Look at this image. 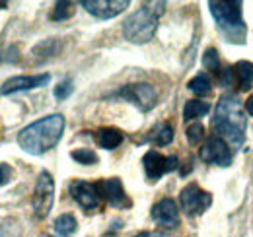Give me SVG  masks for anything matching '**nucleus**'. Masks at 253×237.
Here are the masks:
<instances>
[{"label": "nucleus", "instance_id": "f257e3e1", "mask_svg": "<svg viewBox=\"0 0 253 237\" xmlns=\"http://www.w3.org/2000/svg\"><path fill=\"white\" fill-rule=\"evenodd\" d=\"M64 130V117L63 115H49L45 118H39L32 124H28L20 134H18V144L20 148L32 156H41L49 150H53Z\"/></svg>", "mask_w": 253, "mask_h": 237}, {"label": "nucleus", "instance_id": "f03ea898", "mask_svg": "<svg viewBox=\"0 0 253 237\" xmlns=\"http://www.w3.org/2000/svg\"><path fill=\"white\" fill-rule=\"evenodd\" d=\"M214 128L220 132V138H226L234 146H242L246 140V130H248V118L244 113L242 101L234 93L222 95L216 113L212 118Z\"/></svg>", "mask_w": 253, "mask_h": 237}, {"label": "nucleus", "instance_id": "7ed1b4c3", "mask_svg": "<svg viewBox=\"0 0 253 237\" xmlns=\"http://www.w3.org/2000/svg\"><path fill=\"white\" fill-rule=\"evenodd\" d=\"M166 10V2H146L123 22V35L130 43H148L158 30L160 16Z\"/></svg>", "mask_w": 253, "mask_h": 237}, {"label": "nucleus", "instance_id": "20e7f679", "mask_svg": "<svg viewBox=\"0 0 253 237\" xmlns=\"http://www.w3.org/2000/svg\"><path fill=\"white\" fill-rule=\"evenodd\" d=\"M209 8L218 28L230 37L236 35V41L242 43L246 35V26L242 18V2H209Z\"/></svg>", "mask_w": 253, "mask_h": 237}, {"label": "nucleus", "instance_id": "39448f33", "mask_svg": "<svg viewBox=\"0 0 253 237\" xmlns=\"http://www.w3.org/2000/svg\"><path fill=\"white\" fill-rule=\"evenodd\" d=\"M53 202H55V181L49 171H41L35 183V191H33V214L39 220L47 218L53 208Z\"/></svg>", "mask_w": 253, "mask_h": 237}, {"label": "nucleus", "instance_id": "423d86ee", "mask_svg": "<svg viewBox=\"0 0 253 237\" xmlns=\"http://www.w3.org/2000/svg\"><path fill=\"white\" fill-rule=\"evenodd\" d=\"M179 204H181V210H185V214L199 216L212 204V197L211 193L203 191L197 183H189L187 187H183L179 195Z\"/></svg>", "mask_w": 253, "mask_h": 237}, {"label": "nucleus", "instance_id": "0eeeda50", "mask_svg": "<svg viewBox=\"0 0 253 237\" xmlns=\"http://www.w3.org/2000/svg\"><path fill=\"white\" fill-rule=\"evenodd\" d=\"M117 95L126 99V101H130L132 105H136L144 113L150 111L158 101V93H156L154 86L144 84V82L142 84H128V86L119 89Z\"/></svg>", "mask_w": 253, "mask_h": 237}, {"label": "nucleus", "instance_id": "6e6552de", "mask_svg": "<svg viewBox=\"0 0 253 237\" xmlns=\"http://www.w3.org/2000/svg\"><path fill=\"white\" fill-rule=\"evenodd\" d=\"M201 159L207 161V163H214V165H220V167H228L232 163V150L228 146V142L220 138V136H211L205 146L199 152Z\"/></svg>", "mask_w": 253, "mask_h": 237}, {"label": "nucleus", "instance_id": "1a4fd4ad", "mask_svg": "<svg viewBox=\"0 0 253 237\" xmlns=\"http://www.w3.org/2000/svg\"><path fill=\"white\" fill-rule=\"evenodd\" d=\"M95 189H97L99 197H103L111 206H115V208L130 206V200L126 198L121 179L111 177V179H105V181H99V183L95 185Z\"/></svg>", "mask_w": 253, "mask_h": 237}, {"label": "nucleus", "instance_id": "9d476101", "mask_svg": "<svg viewBox=\"0 0 253 237\" xmlns=\"http://www.w3.org/2000/svg\"><path fill=\"white\" fill-rule=\"evenodd\" d=\"M82 6L95 18L109 20L128 8V0H84Z\"/></svg>", "mask_w": 253, "mask_h": 237}, {"label": "nucleus", "instance_id": "9b49d317", "mask_svg": "<svg viewBox=\"0 0 253 237\" xmlns=\"http://www.w3.org/2000/svg\"><path fill=\"white\" fill-rule=\"evenodd\" d=\"M72 198L84 208V210H95L99 206V193L95 189V185L88 181H72L68 187Z\"/></svg>", "mask_w": 253, "mask_h": 237}, {"label": "nucleus", "instance_id": "f8f14e48", "mask_svg": "<svg viewBox=\"0 0 253 237\" xmlns=\"http://www.w3.org/2000/svg\"><path fill=\"white\" fill-rule=\"evenodd\" d=\"M51 82V76L49 74H35V76H14L10 80L4 82L2 86V93L8 95V93H16V91H28V89L41 88V86H47Z\"/></svg>", "mask_w": 253, "mask_h": 237}, {"label": "nucleus", "instance_id": "ddd939ff", "mask_svg": "<svg viewBox=\"0 0 253 237\" xmlns=\"http://www.w3.org/2000/svg\"><path fill=\"white\" fill-rule=\"evenodd\" d=\"M152 218L164 228H175L179 226V208L175 200L171 198H162L152 208Z\"/></svg>", "mask_w": 253, "mask_h": 237}, {"label": "nucleus", "instance_id": "4468645a", "mask_svg": "<svg viewBox=\"0 0 253 237\" xmlns=\"http://www.w3.org/2000/svg\"><path fill=\"white\" fill-rule=\"evenodd\" d=\"M142 163H144V171L150 181H158L164 173H168V158L162 156L156 150L146 152L142 158Z\"/></svg>", "mask_w": 253, "mask_h": 237}, {"label": "nucleus", "instance_id": "2eb2a0df", "mask_svg": "<svg viewBox=\"0 0 253 237\" xmlns=\"http://www.w3.org/2000/svg\"><path fill=\"white\" fill-rule=\"evenodd\" d=\"M95 140H97V144H99L101 148L113 150L123 142V132H121L119 128H113V126H103V128L97 130Z\"/></svg>", "mask_w": 253, "mask_h": 237}, {"label": "nucleus", "instance_id": "dca6fc26", "mask_svg": "<svg viewBox=\"0 0 253 237\" xmlns=\"http://www.w3.org/2000/svg\"><path fill=\"white\" fill-rule=\"evenodd\" d=\"M234 70V78L238 80V86L240 89H250L253 86V62L248 60H240L236 62V66L232 68Z\"/></svg>", "mask_w": 253, "mask_h": 237}, {"label": "nucleus", "instance_id": "f3484780", "mask_svg": "<svg viewBox=\"0 0 253 237\" xmlns=\"http://www.w3.org/2000/svg\"><path fill=\"white\" fill-rule=\"evenodd\" d=\"M211 111V105L207 101H201V99H191L185 103L183 107V118L185 120H193V118H199L203 115H207Z\"/></svg>", "mask_w": 253, "mask_h": 237}, {"label": "nucleus", "instance_id": "a211bd4d", "mask_svg": "<svg viewBox=\"0 0 253 237\" xmlns=\"http://www.w3.org/2000/svg\"><path fill=\"white\" fill-rule=\"evenodd\" d=\"M78 224H76V218L70 216V214H63L55 220V232L61 237H70L74 232H76Z\"/></svg>", "mask_w": 253, "mask_h": 237}, {"label": "nucleus", "instance_id": "6ab92c4d", "mask_svg": "<svg viewBox=\"0 0 253 237\" xmlns=\"http://www.w3.org/2000/svg\"><path fill=\"white\" fill-rule=\"evenodd\" d=\"M150 140H152L154 144H158V146H168V144L173 140V128H171L168 122H162V124H158V126L152 130Z\"/></svg>", "mask_w": 253, "mask_h": 237}, {"label": "nucleus", "instance_id": "aec40b11", "mask_svg": "<svg viewBox=\"0 0 253 237\" xmlns=\"http://www.w3.org/2000/svg\"><path fill=\"white\" fill-rule=\"evenodd\" d=\"M189 89L193 93H197V95H209L211 91H212V82H211V78H209V74H197L193 80H189Z\"/></svg>", "mask_w": 253, "mask_h": 237}, {"label": "nucleus", "instance_id": "412c9836", "mask_svg": "<svg viewBox=\"0 0 253 237\" xmlns=\"http://www.w3.org/2000/svg\"><path fill=\"white\" fill-rule=\"evenodd\" d=\"M74 16V4L72 2H57L53 12H51V20L55 22H63Z\"/></svg>", "mask_w": 253, "mask_h": 237}, {"label": "nucleus", "instance_id": "4be33fe9", "mask_svg": "<svg viewBox=\"0 0 253 237\" xmlns=\"http://www.w3.org/2000/svg\"><path fill=\"white\" fill-rule=\"evenodd\" d=\"M70 156H72L74 161H78V163H82V165H94V163H97V154L90 148L74 150Z\"/></svg>", "mask_w": 253, "mask_h": 237}, {"label": "nucleus", "instance_id": "5701e85b", "mask_svg": "<svg viewBox=\"0 0 253 237\" xmlns=\"http://www.w3.org/2000/svg\"><path fill=\"white\" fill-rule=\"evenodd\" d=\"M203 66L207 68V70H212V72H216L218 70V66H220V59H218V51L216 49H207L205 51V55H203Z\"/></svg>", "mask_w": 253, "mask_h": 237}, {"label": "nucleus", "instance_id": "b1692460", "mask_svg": "<svg viewBox=\"0 0 253 237\" xmlns=\"http://www.w3.org/2000/svg\"><path fill=\"white\" fill-rule=\"evenodd\" d=\"M187 140H189V144H199L201 140H203V136H205V128H203V124L201 122H195V124H191L189 128H187Z\"/></svg>", "mask_w": 253, "mask_h": 237}, {"label": "nucleus", "instance_id": "393cba45", "mask_svg": "<svg viewBox=\"0 0 253 237\" xmlns=\"http://www.w3.org/2000/svg\"><path fill=\"white\" fill-rule=\"evenodd\" d=\"M72 93V80H63L59 86H55V97L57 99H66Z\"/></svg>", "mask_w": 253, "mask_h": 237}, {"label": "nucleus", "instance_id": "a878e982", "mask_svg": "<svg viewBox=\"0 0 253 237\" xmlns=\"http://www.w3.org/2000/svg\"><path fill=\"white\" fill-rule=\"evenodd\" d=\"M10 179H12V167L8 163H0V187L10 183Z\"/></svg>", "mask_w": 253, "mask_h": 237}, {"label": "nucleus", "instance_id": "bb28decb", "mask_svg": "<svg viewBox=\"0 0 253 237\" xmlns=\"http://www.w3.org/2000/svg\"><path fill=\"white\" fill-rule=\"evenodd\" d=\"M220 82H222V86H232V82H234V70H232V68H226V70L222 72Z\"/></svg>", "mask_w": 253, "mask_h": 237}, {"label": "nucleus", "instance_id": "cd10ccee", "mask_svg": "<svg viewBox=\"0 0 253 237\" xmlns=\"http://www.w3.org/2000/svg\"><path fill=\"white\" fill-rule=\"evenodd\" d=\"M177 169V158L175 156H168V173Z\"/></svg>", "mask_w": 253, "mask_h": 237}, {"label": "nucleus", "instance_id": "c85d7f7f", "mask_svg": "<svg viewBox=\"0 0 253 237\" xmlns=\"http://www.w3.org/2000/svg\"><path fill=\"white\" fill-rule=\"evenodd\" d=\"M246 111L253 117V93L248 97V101H246Z\"/></svg>", "mask_w": 253, "mask_h": 237}, {"label": "nucleus", "instance_id": "c756f323", "mask_svg": "<svg viewBox=\"0 0 253 237\" xmlns=\"http://www.w3.org/2000/svg\"><path fill=\"white\" fill-rule=\"evenodd\" d=\"M148 236H150L148 232H142V234H138V236H136V237H148Z\"/></svg>", "mask_w": 253, "mask_h": 237}, {"label": "nucleus", "instance_id": "7c9ffc66", "mask_svg": "<svg viewBox=\"0 0 253 237\" xmlns=\"http://www.w3.org/2000/svg\"><path fill=\"white\" fill-rule=\"evenodd\" d=\"M148 237H164V236H160V234H150Z\"/></svg>", "mask_w": 253, "mask_h": 237}, {"label": "nucleus", "instance_id": "2f4dec72", "mask_svg": "<svg viewBox=\"0 0 253 237\" xmlns=\"http://www.w3.org/2000/svg\"><path fill=\"white\" fill-rule=\"evenodd\" d=\"M45 237H49V236H45Z\"/></svg>", "mask_w": 253, "mask_h": 237}]
</instances>
